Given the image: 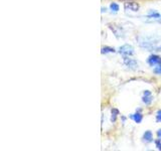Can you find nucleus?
Listing matches in <instances>:
<instances>
[{"instance_id": "1", "label": "nucleus", "mask_w": 161, "mask_h": 151, "mask_svg": "<svg viewBox=\"0 0 161 151\" xmlns=\"http://www.w3.org/2000/svg\"><path fill=\"white\" fill-rule=\"evenodd\" d=\"M159 40H160V37L155 35V34H150V35H139L137 37V42L141 48H145V49H149V51H152V49L156 48L155 46H156Z\"/></svg>"}, {"instance_id": "2", "label": "nucleus", "mask_w": 161, "mask_h": 151, "mask_svg": "<svg viewBox=\"0 0 161 151\" xmlns=\"http://www.w3.org/2000/svg\"><path fill=\"white\" fill-rule=\"evenodd\" d=\"M146 22H158L161 23V14L155 10H150L146 16Z\"/></svg>"}, {"instance_id": "3", "label": "nucleus", "mask_w": 161, "mask_h": 151, "mask_svg": "<svg viewBox=\"0 0 161 151\" xmlns=\"http://www.w3.org/2000/svg\"><path fill=\"white\" fill-rule=\"evenodd\" d=\"M119 53L122 54L123 57H131L134 54V48L132 45H124L119 48Z\"/></svg>"}, {"instance_id": "4", "label": "nucleus", "mask_w": 161, "mask_h": 151, "mask_svg": "<svg viewBox=\"0 0 161 151\" xmlns=\"http://www.w3.org/2000/svg\"><path fill=\"white\" fill-rule=\"evenodd\" d=\"M123 62H124V65L128 66L130 69H136L138 68V62L136 60L131 59L130 57H124Z\"/></svg>"}, {"instance_id": "5", "label": "nucleus", "mask_w": 161, "mask_h": 151, "mask_svg": "<svg viewBox=\"0 0 161 151\" xmlns=\"http://www.w3.org/2000/svg\"><path fill=\"white\" fill-rule=\"evenodd\" d=\"M147 63H149V66H156L157 65L161 63V57L159 56H157V54H151V56L148 57Z\"/></svg>"}, {"instance_id": "6", "label": "nucleus", "mask_w": 161, "mask_h": 151, "mask_svg": "<svg viewBox=\"0 0 161 151\" xmlns=\"http://www.w3.org/2000/svg\"><path fill=\"white\" fill-rule=\"evenodd\" d=\"M142 101L145 105H150V104L152 103V101H153V96H152V93L150 91H148V90L144 91V93H143V97H142Z\"/></svg>"}, {"instance_id": "7", "label": "nucleus", "mask_w": 161, "mask_h": 151, "mask_svg": "<svg viewBox=\"0 0 161 151\" xmlns=\"http://www.w3.org/2000/svg\"><path fill=\"white\" fill-rule=\"evenodd\" d=\"M125 9L136 12V11H138V9H139V5H138L137 3H135V2H126Z\"/></svg>"}, {"instance_id": "8", "label": "nucleus", "mask_w": 161, "mask_h": 151, "mask_svg": "<svg viewBox=\"0 0 161 151\" xmlns=\"http://www.w3.org/2000/svg\"><path fill=\"white\" fill-rule=\"evenodd\" d=\"M110 28L112 30H113V32L115 33V35H116L117 37H124V35H123V31H122V28H121L120 26H118V30L116 29V26L113 24H110Z\"/></svg>"}, {"instance_id": "9", "label": "nucleus", "mask_w": 161, "mask_h": 151, "mask_svg": "<svg viewBox=\"0 0 161 151\" xmlns=\"http://www.w3.org/2000/svg\"><path fill=\"white\" fill-rule=\"evenodd\" d=\"M130 118L133 119V120L136 122V123H141V121H142V119H143V115L141 114L140 112H136L135 114L131 115Z\"/></svg>"}, {"instance_id": "10", "label": "nucleus", "mask_w": 161, "mask_h": 151, "mask_svg": "<svg viewBox=\"0 0 161 151\" xmlns=\"http://www.w3.org/2000/svg\"><path fill=\"white\" fill-rule=\"evenodd\" d=\"M143 139L146 141V142H151L153 140V135H152V132L151 131H146L144 134H143Z\"/></svg>"}, {"instance_id": "11", "label": "nucleus", "mask_w": 161, "mask_h": 151, "mask_svg": "<svg viewBox=\"0 0 161 151\" xmlns=\"http://www.w3.org/2000/svg\"><path fill=\"white\" fill-rule=\"evenodd\" d=\"M119 114L117 109H112V116H111V121L112 122H115L116 121V118H117V115Z\"/></svg>"}, {"instance_id": "12", "label": "nucleus", "mask_w": 161, "mask_h": 151, "mask_svg": "<svg viewBox=\"0 0 161 151\" xmlns=\"http://www.w3.org/2000/svg\"><path fill=\"white\" fill-rule=\"evenodd\" d=\"M107 53H115V48H109V46H105L102 48V54H107Z\"/></svg>"}, {"instance_id": "13", "label": "nucleus", "mask_w": 161, "mask_h": 151, "mask_svg": "<svg viewBox=\"0 0 161 151\" xmlns=\"http://www.w3.org/2000/svg\"><path fill=\"white\" fill-rule=\"evenodd\" d=\"M119 5H118L117 3H115V2H113V3L110 4V9L112 11H114V12H118L119 11Z\"/></svg>"}, {"instance_id": "14", "label": "nucleus", "mask_w": 161, "mask_h": 151, "mask_svg": "<svg viewBox=\"0 0 161 151\" xmlns=\"http://www.w3.org/2000/svg\"><path fill=\"white\" fill-rule=\"evenodd\" d=\"M153 72L156 75H161V63H159V65H157L156 66H155L154 69H153Z\"/></svg>"}, {"instance_id": "15", "label": "nucleus", "mask_w": 161, "mask_h": 151, "mask_svg": "<svg viewBox=\"0 0 161 151\" xmlns=\"http://www.w3.org/2000/svg\"><path fill=\"white\" fill-rule=\"evenodd\" d=\"M156 121L161 122V110L157 111V113H156Z\"/></svg>"}, {"instance_id": "16", "label": "nucleus", "mask_w": 161, "mask_h": 151, "mask_svg": "<svg viewBox=\"0 0 161 151\" xmlns=\"http://www.w3.org/2000/svg\"><path fill=\"white\" fill-rule=\"evenodd\" d=\"M160 140H161V139L158 138V140L155 141V144H156L157 149H159V150H161V143H160Z\"/></svg>"}, {"instance_id": "17", "label": "nucleus", "mask_w": 161, "mask_h": 151, "mask_svg": "<svg viewBox=\"0 0 161 151\" xmlns=\"http://www.w3.org/2000/svg\"><path fill=\"white\" fill-rule=\"evenodd\" d=\"M157 136H158V138L161 139V129L158 130V131H157Z\"/></svg>"}]
</instances>
